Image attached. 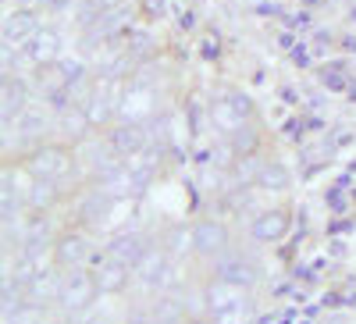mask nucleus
Returning a JSON list of instances; mask_svg holds the SVG:
<instances>
[{
	"instance_id": "f257e3e1",
	"label": "nucleus",
	"mask_w": 356,
	"mask_h": 324,
	"mask_svg": "<svg viewBox=\"0 0 356 324\" xmlns=\"http://www.w3.org/2000/svg\"><path fill=\"white\" fill-rule=\"evenodd\" d=\"M203 314L214 324H253V289L214 275L203 285Z\"/></svg>"
},
{
	"instance_id": "f03ea898",
	"label": "nucleus",
	"mask_w": 356,
	"mask_h": 324,
	"mask_svg": "<svg viewBox=\"0 0 356 324\" xmlns=\"http://www.w3.org/2000/svg\"><path fill=\"white\" fill-rule=\"evenodd\" d=\"M22 168L33 175V179H57V182H72L79 179V168H75V146L68 143H57V139H47L33 150H25L22 157Z\"/></svg>"
},
{
	"instance_id": "7ed1b4c3",
	"label": "nucleus",
	"mask_w": 356,
	"mask_h": 324,
	"mask_svg": "<svg viewBox=\"0 0 356 324\" xmlns=\"http://www.w3.org/2000/svg\"><path fill=\"white\" fill-rule=\"evenodd\" d=\"M104 296L93 268H68L61 271V289H57L54 307L61 310V317H82L97 307V300Z\"/></svg>"
},
{
	"instance_id": "20e7f679",
	"label": "nucleus",
	"mask_w": 356,
	"mask_h": 324,
	"mask_svg": "<svg viewBox=\"0 0 356 324\" xmlns=\"http://www.w3.org/2000/svg\"><path fill=\"white\" fill-rule=\"evenodd\" d=\"M164 118V104H161V90L157 82H150L146 75H129V86H125V100H122V114L118 122H129V125H157Z\"/></svg>"
},
{
	"instance_id": "39448f33",
	"label": "nucleus",
	"mask_w": 356,
	"mask_h": 324,
	"mask_svg": "<svg viewBox=\"0 0 356 324\" xmlns=\"http://www.w3.org/2000/svg\"><path fill=\"white\" fill-rule=\"evenodd\" d=\"M175 264L178 260L161 243H150L143 250V257L132 264V285H139L146 296H161L175 282Z\"/></svg>"
},
{
	"instance_id": "423d86ee",
	"label": "nucleus",
	"mask_w": 356,
	"mask_h": 324,
	"mask_svg": "<svg viewBox=\"0 0 356 324\" xmlns=\"http://www.w3.org/2000/svg\"><path fill=\"white\" fill-rule=\"evenodd\" d=\"M211 122L214 129L228 139V143H239L250 129H253V104L243 97V93H221L214 104H211Z\"/></svg>"
},
{
	"instance_id": "0eeeda50",
	"label": "nucleus",
	"mask_w": 356,
	"mask_h": 324,
	"mask_svg": "<svg viewBox=\"0 0 356 324\" xmlns=\"http://www.w3.org/2000/svg\"><path fill=\"white\" fill-rule=\"evenodd\" d=\"M89 260H97L93 232L82 228V225L57 232V239H54V264H57V268H61V271H68V268H89Z\"/></svg>"
},
{
	"instance_id": "6e6552de",
	"label": "nucleus",
	"mask_w": 356,
	"mask_h": 324,
	"mask_svg": "<svg viewBox=\"0 0 356 324\" xmlns=\"http://www.w3.org/2000/svg\"><path fill=\"white\" fill-rule=\"evenodd\" d=\"M15 57H18L22 65H29V72L50 68V65H57V61L65 57V40H61V33H57V29L43 25L22 50H15Z\"/></svg>"
},
{
	"instance_id": "1a4fd4ad",
	"label": "nucleus",
	"mask_w": 356,
	"mask_h": 324,
	"mask_svg": "<svg viewBox=\"0 0 356 324\" xmlns=\"http://www.w3.org/2000/svg\"><path fill=\"white\" fill-rule=\"evenodd\" d=\"M193 250H196V257H203V260L225 257V253L232 250V232H228V225L218 221V218H200V221L193 225Z\"/></svg>"
},
{
	"instance_id": "9d476101",
	"label": "nucleus",
	"mask_w": 356,
	"mask_h": 324,
	"mask_svg": "<svg viewBox=\"0 0 356 324\" xmlns=\"http://www.w3.org/2000/svg\"><path fill=\"white\" fill-rule=\"evenodd\" d=\"M292 232V214L289 207H264L250 221V239L260 246H278L285 235Z\"/></svg>"
},
{
	"instance_id": "9b49d317",
	"label": "nucleus",
	"mask_w": 356,
	"mask_h": 324,
	"mask_svg": "<svg viewBox=\"0 0 356 324\" xmlns=\"http://www.w3.org/2000/svg\"><path fill=\"white\" fill-rule=\"evenodd\" d=\"M33 82H29V75H4V100H0V118H4V125H15L22 111L33 104Z\"/></svg>"
},
{
	"instance_id": "f8f14e48",
	"label": "nucleus",
	"mask_w": 356,
	"mask_h": 324,
	"mask_svg": "<svg viewBox=\"0 0 356 324\" xmlns=\"http://www.w3.org/2000/svg\"><path fill=\"white\" fill-rule=\"evenodd\" d=\"M93 275H97V285H100L104 296H122V292L132 285V268L122 264V260H114V257H107V253L97 257Z\"/></svg>"
},
{
	"instance_id": "ddd939ff",
	"label": "nucleus",
	"mask_w": 356,
	"mask_h": 324,
	"mask_svg": "<svg viewBox=\"0 0 356 324\" xmlns=\"http://www.w3.org/2000/svg\"><path fill=\"white\" fill-rule=\"evenodd\" d=\"M214 275L225 278V282L243 285V289H257V282H260V268H257V264L250 257H243V253H232V250L214 260Z\"/></svg>"
},
{
	"instance_id": "4468645a",
	"label": "nucleus",
	"mask_w": 356,
	"mask_h": 324,
	"mask_svg": "<svg viewBox=\"0 0 356 324\" xmlns=\"http://www.w3.org/2000/svg\"><path fill=\"white\" fill-rule=\"evenodd\" d=\"M154 239L150 235H143V232H136V228H122V232H114L111 239H107V246L100 250V253H107V257H114V260H122V264H132L143 257V250L150 246Z\"/></svg>"
},
{
	"instance_id": "2eb2a0df",
	"label": "nucleus",
	"mask_w": 356,
	"mask_h": 324,
	"mask_svg": "<svg viewBox=\"0 0 356 324\" xmlns=\"http://www.w3.org/2000/svg\"><path fill=\"white\" fill-rule=\"evenodd\" d=\"M65 196H68V182L33 179V186H29V196H25V207H29V214H50Z\"/></svg>"
},
{
	"instance_id": "dca6fc26",
	"label": "nucleus",
	"mask_w": 356,
	"mask_h": 324,
	"mask_svg": "<svg viewBox=\"0 0 356 324\" xmlns=\"http://www.w3.org/2000/svg\"><path fill=\"white\" fill-rule=\"evenodd\" d=\"M289 182H292V175H289V168H285L282 161H264V168H260V175H257L253 186H257L260 193L278 196V193L289 189Z\"/></svg>"
},
{
	"instance_id": "f3484780",
	"label": "nucleus",
	"mask_w": 356,
	"mask_h": 324,
	"mask_svg": "<svg viewBox=\"0 0 356 324\" xmlns=\"http://www.w3.org/2000/svg\"><path fill=\"white\" fill-rule=\"evenodd\" d=\"M175 260H182L186 253H193L196 257V250H193V225L186 228V225H175V228H168L164 235H161V239H157Z\"/></svg>"
},
{
	"instance_id": "a211bd4d",
	"label": "nucleus",
	"mask_w": 356,
	"mask_h": 324,
	"mask_svg": "<svg viewBox=\"0 0 356 324\" xmlns=\"http://www.w3.org/2000/svg\"><path fill=\"white\" fill-rule=\"evenodd\" d=\"M4 321H8V324H47V321H50V307L40 303V300H25V303H18L15 310H8Z\"/></svg>"
},
{
	"instance_id": "6ab92c4d",
	"label": "nucleus",
	"mask_w": 356,
	"mask_h": 324,
	"mask_svg": "<svg viewBox=\"0 0 356 324\" xmlns=\"http://www.w3.org/2000/svg\"><path fill=\"white\" fill-rule=\"evenodd\" d=\"M93 4H100V8H104V11H114V8H118V4H122V0H93Z\"/></svg>"
},
{
	"instance_id": "aec40b11",
	"label": "nucleus",
	"mask_w": 356,
	"mask_h": 324,
	"mask_svg": "<svg viewBox=\"0 0 356 324\" xmlns=\"http://www.w3.org/2000/svg\"><path fill=\"white\" fill-rule=\"evenodd\" d=\"M189 324H214V321L207 317V314H196V317H189Z\"/></svg>"
},
{
	"instance_id": "412c9836",
	"label": "nucleus",
	"mask_w": 356,
	"mask_h": 324,
	"mask_svg": "<svg viewBox=\"0 0 356 324\" xmlns=\"http://www.w3.org/2000/svg\"><path fill=\"white\" fill-rule=\"evenodd\" d=\"M47 324H57V321H54V317H50V321H47Z\"/></svg>"
}]
</instances>
